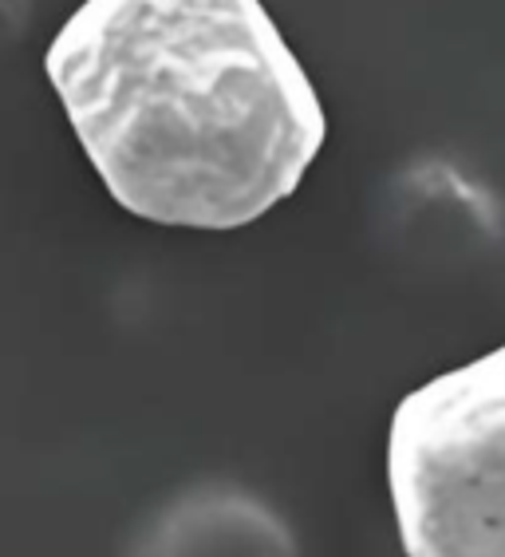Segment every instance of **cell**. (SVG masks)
I'll return each instance as SVG.
<instances>
[{
    "label": "cell",
    "mask_w": 505,
    "mask_h": 557,
    "mask_svg": "<svg viewBox=\"0 0 505 557\" xmlns=\"http://www.w3.org/2000/svg\"><path fill=\"white\" fill-rule=\"evenodd\" d=\"M43 72L108 194L154 225L257 222L328 139L261 0H84Z\"/></svg>",
    "instance_id": "cell-1"
},
{
    "label": "cell",
    "mask_w": 505,
    "mask_h": 557,
    "mask_svg": "<svg viewBox=\"0 0 505 557\" xmlns=\"http://www.w3.org/2000/svg\"><path fill=\"white\" fill-rule=\"evenodd\" d=\"M388 491L407 557H505V344L399 399Z\"/></svg>",
    "instance_id": "cell-2"
}]
</instances>
